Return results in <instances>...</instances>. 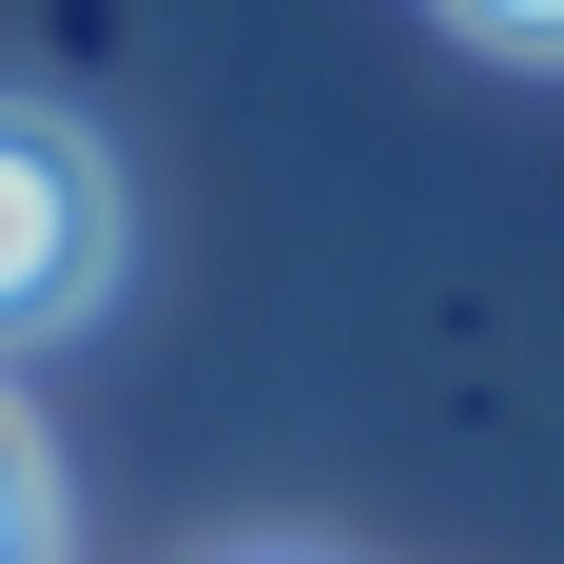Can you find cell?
<instances>
[{"mask_svg": "<svg viewBox=\"0 0 564 564\" xmlns=\"http://www.w3.org/2000/svg\"><path fill=\"white\" fill-rule=\"evenodd\" d=\"M117 292V156L58 98H0V350L78 332Z\"/></svg>", "mask_w": 564, "mask_h": 564, "instance_id": "obj_1", "label": "cell"}, {"mask_svg": "<svg viewBox=\"0 0 564 564\" xmlns=\"http://www.w3.org/2000/svg\"><path fill=\"white\" fill-rule=\"evenodd\" d=\"M0 564H58V448L20 390H0Z\"/></svg>", "mask_w": 564, "mask_h": 564, "instance_id": "obj_2", "label": "cell"}, {"mask_svg": "<svg viewBox=\"0 0 564 564\" xmlns=\"http://www.w3.org/2000/svg\"><path fill=\"white\" fill-rule=\"evenodd\" d=\"M448 20H467L487 58H564V0H448Z\"/></svg>", "mask_w": 564, "mask_h": 564, "instance_id": "obj_3", "label": "cell"}]
</instances>
